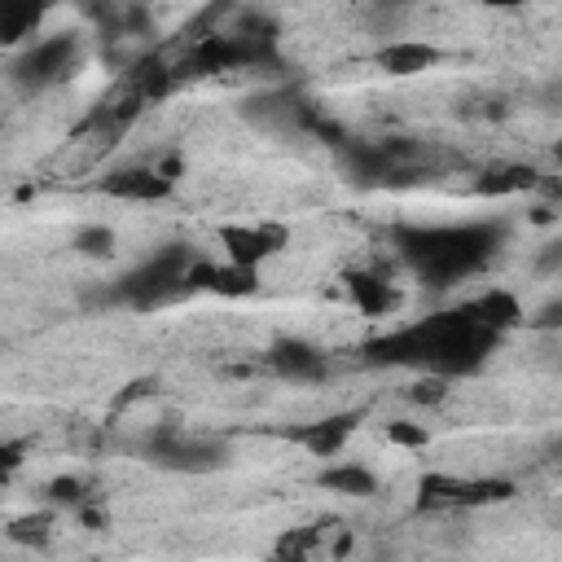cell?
Instances as JSON below:
<instances>
[{
    "label": "cell",
    "instance_id": "cell-3",
    "mask_svg": "<svg viewBox=\"0 0 562 562\" xmlns=\"http://www.w3.org/2000/svg\"><path fill=\"white\" fill-rule=\"evenodd\" d=\"M184 268H189V255H184V250H162V255L145 259L136 272L123 277L127 303H136V307H158V303H167L176 290H184Z\"/></svg>",
    "mask_w": 562,
    "mask_h": 562
},
{
    "label": "cell",
    "instance_id": "cell-20",
    "mask_svg": "<svg viewBox=\"0 0 562 562\" xmlns=\"http://www.w3.org/2000/svg\"><path fill=\"white\" fill-rule=\"evenodd\" d=\"M448 391H452V386H448V378L426 373V378H417V382H413L404 395H408L413 404H422V408H435V404H443V400H448Z\"/></svg>",
    "mask_w": 562,
    "mask_h": 562
},
{
    "label": "cell",
    "instance_id": "cell-6",
    "mask_svg": "<svg viewBox=\"0 0 562 562\" xmlns=\"http://www.w3.org/2000/svg\"><path fill=\"white\" fill-rule=\"evenodd\" d=\"M171 184L176 180H167L158 167H123V171H110L101 189L123 202H162L171 198Z\"/></svg>",
    "mask_w": 562,
    "mask_h": 562
},
{
    "label": "cell",
    "instance_id": "cell-10",
    "mask_svg": "<svg viewBox=\"0 0 562 562\" xmlns=\"http://www.w3.org/2000/svg\"><path fill=\"white\" fill-rule=\"evenodd\" d=\"M316 483H321L325 492H338V496H351V501L378 496V474H373L369 465H360V461H334L329 470L316 474Z\"/></svg>",
    "mask_w": 562,
    "mask_h": 562
},
{
    "label": "cell",
    "instance_id": "cell-7",
    "mask_svg": "<svg viewBox=\"0 0 562 562\" xmlns=\"http://www.w3.org/2000/svg\"><path fill=\"white\" fill-rule=\"evenodd\" d=\"M224 448L211 443V439H184V435H162L154 443V461L162 465H176V470H211L220 465Z\"/></svg>",
    "mask_w": 562,
    "mask_h": 562
},
{
    "label": "cell",
    "instance_id": "cell-16",
    "mask_svg": "<svg viewBox=\"0 0 562 562\" xmlns=\"http://www.w3.org/2000/svg\"><path fill=\"white\" fill-rule=\"evenodd\" d=\"M211 294H224V299H241V294H255V268L215 263V281H211Z\"/></svg>",
    "mask_w": 562,
    "mask_h": 562
},
{
    "label": "cell",
    "instance_id": "cell-12",
    "mask_svg": "<svg viewBox=\"0 0 562 562\" xmlns=\"http://www.w3.org/2000/svg\"><path fill=\"white\" fill-rule=\"evenodd\" d=\"M342 285H347V299L364 312V316H386L391 312V303H395V294H391V281L386 277H378V272H347L342 277Z\"/></svg>",
    "mask_w": 562,
    "mask_h": 562
},
{
    "label": "cell",
    "instance_id": "cell-13",
    "mask_svg": "<svg viewBox=\"0 0 562 562\" xmlns=\"http://www.w3.org/2000/svg\"><path fill=\"white\" fill-rule=\"evenodd\" d=\"M470 316L496 334V329L522 325V299H518L514 290H501V285H492L487 294H479V303L470 307Z\"/></svg>",
    "mask_w": 562,
    "mask_h": 562
},
{
    "label": "cell",
    "instance_id": "cell-4",
    "mask_svg": "<svg viewBox=\"0 0 562 562\" xmlns=\"http://www.w3.org/2000/svg\"><path fill=\"white\" fill-rule=\"evenodd\" d=\"M215 237L224 246V259L237 268H259L285 246V228H272V224H220Z\"/></svg>",
    "mask_w": 562,
    "mask_h": 562
},
{
    "label": "cell",
    "instance_id": "cell-22",
    "mask_svg": "<svg viewBox=\"0 0 562 562\" xmlns=\"http://www.w3.org/2000/svg\"><path fill=\"white\" fill-rule=\"evenodd\" d=\"M531 220H536V224H553L558 215H553V206H536V211H531Z\"/></svg>",
    "mask_w": 562,
    "mask_h": 562
},
{
    "label": "cell",
    "instance_id": "cell-18",
    "mask_svg": "<svg viewBox=\"0 0 562 562\" xmlns=\"http://www.w3.org/2000/svg\"><path fill=\"white\" fill-rule=\"evenodd\" d=\"M4 531H9V540H18V544H44V540L53 536V509L22 514V518H13Z\"/></svg>",
    "mask_w": 562,
    "mask_h": 562
},
{
    "label": "cell",
    "instance_id": "cell-17",
    "mask_svg": "<svg viewBox=\"0 0 562 562\" xmlns=\"http://www.w3.org/2000/svg\"><path fill=\"white\" fill-rule=\"evenodd\" d=\"M536 184V171L531 167H501V171H487L479 180V193H522Z\"/></svg>",
    "mask_w": 562,
    "mask_h": 562
},
{
    "label": "cell",
    "instance_id": "cell-11",
    "mask_svg": "<svg viewBox=\"0 0 562 562\" xmlns=\"http://www.w3.org/2000/svg\"><path fill=\"white\" fill-rule=\"evenodd\" d=\"M44 9H48L44 0H0V44L4 48L26 44L40 31Z\"/></svg>",
    "mask_w": 562,
    "mask_h": 562
},
{
    "label": "cell",
    "instance_id": "cell-15",
    "mask_svg": "<svg viewBox=\"0 0 562 562\" xmlns=\"http://www.w3.org/2000/svg\"><path fill=\"white\" fill-rule=\"evenodd\" d=\"M382 439H386L391 448H400V452H422V448L430 443V430H426L422 422L391 417V422H382Z\"/></svg>",
    "mask_w": 562,
    "mask_h": 562
},
{
    "label": "cell",
    "instance_id": "cell-21",
    "mask_svg": "<svg viewBox=\"0 0 562 562\" xmlns=\"http://www.w3.org/2000/svg\"><path fill=\"white\" fill-rule=\"evenodd\" d=\"M48 496H53L57 505H79V501H83V479L61 474V479H53V483H48Z\"/></svg>",
    "mask_w": 562,
    "mask_h": 562
},
{
    "label": "cell",
    "instance_id": "cell-23",
    "mask_svg": "<svg viewBox=\"0 0 562 562\" xmlns=\"http://www.w3.org/2000/svg\"><path fill=\"white\" fill-rule=\"evenodd\" d=\"M487 4H518V0H487Z\"/></svg>",
    "mask_w": 562,
    "mask_h": 562
},
{
    "label": "cell",
    "instance_id": "cell-9",
    "mask_svg": "<svg viewBox=\"0 0 562 562\" xmlns=\"http://www.w3.org/2000/svg\"><path fill=\"white\" fill-rule=\"evenodd\" d=\"M356 430V413H334V417H321V422H307L294 430V439L312 452V457H338L342 443L351 439Z\"/></svg>",
    "mask_w": 562,
    "mask_h": 562
},
{
    "label": "cell",
    "instance_id": "cell-14",
    "mask_svg": "<svg viewBox=\"0 0 562 562\" xmlns=\"http://www.w3.org/2000/svg\"><path fill=\"white\" fill-rule=\"evenodd\" d=\"M70 246H75L79 255H88V259H110L114 246H119V237H114V228H105V224H79V228L70 233Z\"/></svg>",
    "mask_w": 562,
    "mask_h": 562
},
{
    "label": "cell",
    "instance_id": "cell-19",
    "mask_svg": "<svg viewBox=\"0 0 562 562\" xmlns=\"http://www.w3.org/2000/svg\"><path fill=\"white\" fill-rule=\"evenodd\" d=\"M277 553H281V558H312V553H321V527L285 531V536L277 540Z\"/></svg>",
    "mask_w": 562,
    "mask_h": 562
},
{
    "label": "cell",
    "instance_id": "cell-8",
    "mask_svg": "<svg viewBox=\"0 0 562 562\" xmlns=\"http://www.w3.org/2000/svg\"><path fill=\"white\" fill-rule=\"evenodd\" d=\"M268 364H272L281 378H299V382L325 373V356H321L312 342H303V338H277L272 351H268Z\"/></svg>",
    "mask_w": 562,
    "mask_h": 562
},
{
    "label": "cell",
    "instance_id": "cell-5",
    "mask_svg": "<svg viewBox=\"0 0 562 562\" xmlns=\"http://www.w3.org/2000/svg\"><path fill=\"white\" fill-rule=\"evenodd\" d=\"M439 48L426 44V40H391L378 48V70L391 75V79H413V75H426L439 66Z\"/></svg>",
    "mask_w": 562,
    "mask_h": 562
},
{
    "label": "cell",
    "instance_id": "cell-1",
    "mask_svg": "<svg viewBox=\"0 0 562 562\" xmlns=\"http://www.w3.org/2000/svg\"><path fill=\"white\" fill-rule=\"evenodd\" d=\"M496 246V233L483 228V224H461V228H408L400 233V255L426 272L435 285L443 281H457V277H470L474 268L487 263Z\"/></svg>",
    "mask_w": 562,
    "mask_h": 562
},
{
    "label": "cell",
    "instance_id": "cell-2",
    "mask_svg": "<svg viewBox=\"0 0 562 562\" xmlns=\"http://www.w3.org/2000/svg\"><path fill=\"white\" fill-rule=\"evenodd\" d=\"M75 66H79V40L75 35H44L13 61V79L26 92H40V88H53L66 75H75Z\"/></svg>",
    "mask_w": 562,
    "mask_h": 562
}]
</instances>
